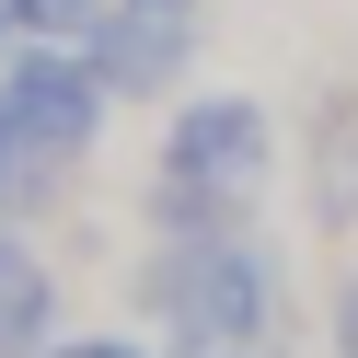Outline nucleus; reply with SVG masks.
<instances>
[{
    "label": "nucleus",
    "instance_id": "nucleus-1",
    "mask_svg": "<svg viewBox=\"0 0 358 358\" xmlns=\"http://www.w3.org/2000/svg\"><path fill=\"white\" fill-rule=\"evenodd\" d=\"M139 289H150V312H162V335L185 358L255 347V324H266V255L243 231H173Z\"/></svg>",
    "mask_w": 358,
    "mask_h": 358
},
{
    "label": "nucleus",
    "instance_id": "nucleus-2",
    "mask_svg": "<svg viewBox=\"0 0 358 358\" xmlns=\"http://www.w3.org/2000/svg\"><path fill=\"white\" fill-rule=\"evenodd\" d=\"M104 70L81 47H47V35H24V47L0 58V116L24 127L35 150H47V162H81V150L104 139Z\"/></svg>",
    "mask_w": 358,
    "mask_h": 358
},
{
    "label": "nucleus",
    "instance_id": "nucleus-3",
    "mask_svg": "<svg viewBox=\"0 0 358 358\" xmlns=\"http://www.w3.org/2000/svg\"><path fill=\"white\" fill-rule=\"evenodd\" d=\"M162 162H173V173H196V185L255 196L266 173H278V127H266V104H255V93H196L185 116H173Z\"/></svg>",
    "mask_w": 358,
    "mask_h": 358
},
{
    "label": "nucleus",
    "instance_id": "nucleus-4",
    "mask_svg": "<svg viewBox=\"0 0 358 358\" xmlns=\"http://www.w3.org/2000/svg\"><path fill=\"white\" fill-rule=\"evenodd\" d=\"M81 58L104 70V93H173L196 58V12L185 0H116L93 35H81Z\"/></svg>",
    "mask_w": 358,
    "mask_h": 358
},
{
    "label": "nucleus",
    "instance_id": "nucleus-5",
    "mask_svg": "<svg viewBox=\"0 0 358 358\" xmlns=\"http://www.w3.org/2000/svg\"><path fill=\"white\" fill-rule=\"evenodd\" d=\"M47 324H58V289H47V266H35V243H24V231H0V358L47 347Z\"/></svg>",
    "mask_w": 358,
    "mask_h": 358
},
{
    "label": "nucleus",
    "instance_id": "nucleus-6",
    "mask_svg": "<svg viewBox=\"0 0 358 358\" xmlns=\"http://www.w3.org/2000/svg\"><path fill=\"white\" fill-rule=\"evenodd\" d=\"M58 173H70V162H47V150H35L24 127L0 116V220H24V208H47V185H58Z\"/></svg>",
    "mask_w": 358,
    "mask_h": 358
},
{
    "label": "nucleus",
    "instance_id": "nucleus-7",
    "mask_svg": "<svg viewBox=\"0 0 358 358\" xmlns=\"http://www.w3.org/2000/svg\"><path fill=\"white\" fill-rule=\"evenodd\" d=\"M104 12H116V0H12V24H24V35H47V47H81Z\"/></svg>",
    "mask_w": 358,
    "mask_h": 358
},
{
    "label": "nucleus",
    "instance_id": "nucleus-8",
    "mask_svg": "<svg viewBox=\"0 0 358 358\" xmlns=\"http://www.w3.org/2000/svg\"><path fill=\"white\" fill-rule=\"evenodd\" d=\"M47 358H150V347H127V335H70V347H47Z\"/></svg>",
    "mask_w": 358,
    "mask_h": 358
},
{
    "label": "nucleus",
    "instance_id": "nucleus-9",
    "mask_svg": "<svg viewBox=\"0 0 358 358\" xmlns=\"http://www.w3.org/2000/svg\"><path fill=\"white\" fill-rule=\"evenodd\" d=\"M12 47H24V24H12V0H0V58H12Z\"/></svg>",
    "mask_w": 358,
    "mask_h": 358
}]
</instances>
